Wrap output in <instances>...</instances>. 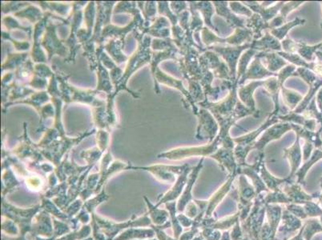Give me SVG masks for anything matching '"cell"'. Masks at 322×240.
I'll use <instances>...</instances> for the list:
<instances>
[{"mask_svg":"<svg viewBox=\"0 0 322 240\" xmlns=\"http://www.w3.org/2000/svg\"><path fill=\"white\" fill-rule=\"evenodd\" d=\"M264 80H260V81H252L248 84L238 87V98L245 107L254 111L256 118H258L260 116V111L256 107L254 92L259 87H264Z\"/></svg>","mask_w":322,"mask_h":240,"instance_id":"9","label":"cell"},{"mask_svg":"<svg viewBox=\"0 0 322 240\" xmlns=\"http://www.w3.org/2000/svg\"><path fill=\"white\" fill-rule=\"evenodd\" d=\"M155 231L152 229H131L123 232L120 236L112 240H131L135 239L152 238L155 236Z\"/></svg>","mask_w":322,"mask_h":240,"instance_id":"38","label":"cell"},{"mask_svg":"<svg viewBox=\"0 0 322 240\" xmlns=\"http://www.w3.org/2000/svg\"><path fill=\"white\" fill-rule=\"evenodd\" d=\"M204 157L200 160V162L195 166L194 168L192 169L191 172L189 174L188 182H187L186 187H185L184 193H183L181 198L179 200L177 203V211L182 212L185 210V207L192 200V188L195 183V181L197 180L198 175L200 173V170L203 167V161Z\"/></svg>","mask_w":322,"mask_h":240,"instance_id":"18","label":"cell"},{"mask_svg":"<svg viewBox=\"0 0 322 240\" xmlns=\"http://www.w3.org/2000/svg\"></svg>","mask_w":322,"mask_h":240,"instance_id":"64","label":"cell"},{"mask_svg":"<svg viewBox=\"0 0 322 240\" xmlns=\"http://www.w3.org/2000/svg\"><path fill=\"white\" fill-rule=\"evenodd\" d=\"M264 200L265 204H271V203H276V202H282V203L290 202L289 197L280 189L276 191H272L271 193L268 194Z\"/></svg>","mask_w":322,"mask_h":240,"instance_id":"43","label":"cell"},{"mask_svg":"<svg viewBox=\"0 0 322 240\" xmlns=\"http://www.w3.org/2000/svg\"><path fill=\"white\" fill-rule=\"evenodd\" d=\"M304 2L303 1H291V2H285L283 5L281 9H280V15L285 21H286L287 17L290 12L297 9L298 7H300L301 5H302Z\"/></svg>","mask_w":322,"mask_h":240,"instance_id":"45","label":"cell"},{"mask_svg":"<svg viewBox=\"0 0 322 240\" xmlns=\"http://www.w3.org/2000/svg\"><path fill=\"white\" fill-rule=\"evenodd\" d=\"M236 176H237L236 172L233 174V175H229V178L227 180L226 182L221 186L220 189L218 190L214 194L211 200H209L206 211H205V216H206V217H210L211 216L213 211L215 209V207L217 206L218 203L220 202V201L226 196L227 193L230 191L233 182H234V179H235Z\"/></svg>","mask_w":322,"mask_h":240,"instance_id":"23","label":"cell"},{"mask_svg":"<svg viewBox=\"0 0 322 240\" xmlns=\"http://www.w3.org/2000/svg\"><path fill=\"white\" fill-rule=\"evenodd\" d=\"M153 76L155 81L156 80V82H160L162 84L173 87V88L177 89L178 91H180L185 97L187 104L191 107L192 111L193 112L194 115L195 116L197 115L198 111H199L197 105L195 104L192 98L189 90H187L184 84H183L182 80H177V79L168 76L167 74L164 73L162 71H160L159 68L156 70L155 73L153 74Z\"/></svg>","mask_w":322,"mask_h":240,"instance_id":"7","label":"cell"},{"mask_svg":"<svg viewBox=\"0 0 322 240\" xmlns=\"http://www.w3.org/2000/svg\"><path fill=\"white\" fill-rule=\"evenodd\" d=\"M256 57L260 58L261 60H265L264 66L266 67L267 69L271 71L273 73L279 72L280 70L286 67V60L283 59L280 55H278V52H258Z\"/></svg>","mask_w":322,"mask_h":240,"instance_id":"24","label":"cell"},{"mask_svg":"<svg viewBox=\"0 0 322 240\" xmlns=\"http://www.w3.org/2000/svg\"><path fill=\"white\" fill-rule=\"evenodd\" d=\"M278 119L280 122H287L299 125L301 127H304L310 131H315L317 121L316 120H309L305 118L302 114H298L289 111L286 115H278Z\"/></svg>","mask_w":322,"mask_h":240,"instance_id":"27","label":"cell"},{"mask_svg":"<svg viewBox=\"0 0 322 240\" xmlns=\"http://www.w3.org/2000/svg\"><path fill=\"white\" fill-rule=\"evenodd\" d=\"M254 40V34L249 28H236L234 33L227 38L220 40V45H228L232 47H239L247 43H251Z\"/></svg>","mask_w":322,"mask_h":240,"instance_id":"20","label":"cell"},{"mask_svg":"<svg viewBox=\"0 0 322 240\" xmlns=\"http://www.w3.org/2000/svg\"><path fill=\"white\" fill-rule=\"evenodd\" d=\"M317 102H318V107L321 113L322 114V88L319 91L317 96Z\"/></svg>","mask_w":322,"mask_h":240,"instance_id":"58","label":"cell"},{"mask_svg":"<svg viewBox=\"0 0 322 240\" xmlns=\"http://www.w3.org/2000/svg\"><path fill=\"white\" fill-rule=\"evenodd\" d=\"M260 177L262 179L264 184L266 185L267 188L272 191H276L279 190V186L286 182H293V180L288 177L286 179L276 178L272 176L270 172L267 170L264 162H263L260 167Z\"/></svg>","mask_w":322,"mask_h":240,"instance_id":"30","label":"cell"},{"mask_svg":"<svg viewBox=\"0 0 322 240\" xmlns=\"http://www.w3.org/2000/svg\"><path fill=\"white\" fill-rule=\"evenodd\" d=\"M313 144L311 142H304V147H303V160L306 162L310 156L312 151H313Z\"/></svg>","mask_w":322,"mask_h":240,"instance_id":"55","label":"cell"},{"mask_svg":"<svg viewBox=\"0 0 322 240\" xmlns=\"http://www.w3.org/2000/svg\"><path fill=\"white\" fill-rule=\"evenodd\" d=\"M322 42L314 46H308L304 42H298L296 54H298L301 58L306 60L307 62H313L317 51H319L322 47Z\"/></svg>","mask_w":322,"mask_h":240,"instance_id":"39","label":"cell"},{"mask_svg":"<svg viewBox=\"0 0 322 240\" xmlns=\"http://www.w3.org/2000/svg\"><path fill=\"white\" fill-rule=\"evenodd\" d=\"M107 198H108V197L105 195V191H103L99 196H96V197L92 199V200L87 201V202L85 203V207H84V208H85V210H87L88 212H91V213L93 214L94 210L96 209L97 205L100 204V202H102L103 201H105V200H107Z\"/></svg>","mask_w":322,"mask_h":240,"instance_id":"46","label":"cell"},{"mask_svg":"<svg viewBox=\"0 0 322 240\" xmlns=\"http://www.w3.org/2000/svg\"><path fill=\"white\" fill-rule=\"evenodd\" d=\"M284 22H285V20L280 15H278V16H276L275 18L273 19L271 21H269V30L276 29V28L280 27L284 24Z\"/></svg>","mask_w":322,"mask_h":240,"instance_id":"52","label":"cell"},{"mask_svg":"<svg viewBox=\"0 0 322 240\" xmlns=\"http://www.w3.org/2000/svg\"><path fill=\"white\" fill-rule=\"evenodd\" d=\"M77 220H80V222H83V223H87L88 222L89 220H90V217H89L88 211L87 210H85V208L81 211L79 216H77Z\"/></svg>","mask_w":322,"mask_h":240,"instance_id":"57","label":"cell"},{"mask_svg":"<svg viewBox=\"0 0 322 240\" xmlns=\"http://www.w3.org/2000/svg\"><path fill=\"white\" fill-rule=\"evenodd\" d=\"M229 7L233 12L236 16H247L248 18H250L254 12L249 9V7H246L245 5L243 4L242 2H229Z\"/></svg>","mask_w":322,"mask_h":240,"instance_id":"44","label":"cell"},{"mask_svg":"<svg viewBox=\"0 0 322 240\" xmlns=\"http://www.w3.org/2000/svg\"><path fill=\"white\" fill-rule=\"evenodd\" d=\"M195 116L198 119L195 138L199 140H207L208 143H210L215 140L220 131L217 121L213 114L205 108L199 109Z\"/></svg>","mask_w":322,"mask_h":240,"instance_id":"5","label":"cell"},{"mask_svg":"<svg viewBox=\"0 0 322 240\" xmlns=\"http://www.w3.org/2000/svg\"><path fill=\"white\" fill-rule=\"evenodd\" d=\"M35 236L41 235V236L52 237L53 236L54 228L51 225V219L47 211H43L36 217V222L32 226Z\"/></svg>","mask_w":322,"mask_h":240,"instance_id":"26","label":"cell"},{"mask_svg":"<svg viewBox=\"0 0 322 240\" xmlns=\"http://www.w3.org/2000/svg\"><path fill=\"white\" fill-rule=\"evenodd\" d=\"M283 224L278 230V237H282V240L287 239L291 234L294 233L297 230L301 227V222L298 217L292 215L288 210L283 212Z\"/></svg>","mask_w":322,"mask_h":240,"instance_id":"22","label":"cell"},{"mask_svg":"<svg viewBox=\"0 0 322 240\" xmlns=\"http://www.w3.org/2000/svg\"><path fill=\"white\" fill-rule=\"evenodd\" d=\"M210 158L216 160L222 170H226L229 175H233L236 172L237 163L234 156V149L229 147L220 146L219 149L215 151Z\"/></svg>","mask_w":322,"mask_h":240,"instance_id":"12","label":"cell"},{"mask_svg":"<svg viewBox=\"0 0 322 240\" xmlns=\"http://www.w3.org/2000/svg\"><path fill=\"white\" fill-rule=\"evenodd\" d=\"M239 201V209L242 207L253 205L252 200L257 195V191L253 185L250 184L244 175H240L239 177V191L237 193Z\"/></svg>","mask_w":322,"mask_h":240,"instance_id":"21","label":"cell"},{"mask_svg":"<svg viewBox=\"0 0 322 240\" xmlns=\"http://www.w3.org/2000/svg\"><path fill=\"white\" fill-rule=\"evenodd\" d=\"M239 221L236 222V223L234 225V229L232 230L231 234H230L231 240H241L243 239L242 230L240 228Z\"/></svg>","mask_w":322,"mask_h":240,"instance_id":"51","label":"cell"},{"mask_svg":"<svg viewBox=\"0 0 322 240\" xmlns=\"http://www.w3.org/2000/svg\"><path fill=\"white\" fill-rule=\"evenodd\" d=\"M81 205H82V202L81 200H77L76 202L71 203L70 207H67V216H71L74 214H76L77 211L80 210V207H81Z\"/></svg>","mask_w":322,"mask_h":240,"instance_id":"54","label":"cell"},{"mask_svg":"<svg viewBox=\"0 0 322 240\" xmlns=\"http://www.w3.org/2000/svg\"><path fill=\"white\" fill-rule=\"evenodd\" d=\"M280 122V120L278 119V116H273L271 114H269V117L267 118L266 121L263 124L260 125V127H258V129L254 130V131L249 132V133L246 134L244 136H240L237 138H234V142H235V144L240 145V146H252L253 147L254 142H256V140H257L258 136H260V134L264 132L265 130L268 129L269 127H271L273 125Z\"/></svg>","mask_w":322,"mask_h":240,"instance_id":"13","label":"cell"},{"mask_svg":"<svg viewBox=\"0 0 322 240\" xmlns=\"http://www.w3.org/2000/svg\"><path fill=\"white\" fill-rule=\"evenodd\" d=\"M305 23V20L301 18H296L292 20L290 22L284 23L283 26L276 29L270 30V34L272 36H274L276 39H278L279 41H282L285 39L287 35L289 33L290 30L293 29V27H297V26H300V25H304Z\"/></svg>","mask_w":322,"mask_h":240,"instance_id":"37","label":"cell"},{"mask_svg":"<svg viewBox=\"0 0 322 240\" xmlns=\"http://www.w3.org/2000/svg\"><path fill=\"white\" fill-rule=\"evenodd\" d=\"M165 205H166L168 210H169V214H170L169 216H171V222L172 227H173L174 236H175L176 240H178L180 238L181 232H182V227H181V225L178 221L177 216H176V202H166Z\"/></svg>","mask_w":322,"mask_h":240,"instance_id":"41","label":"cell"},{"mask_svg":"<svg viewBox=\"0 0 322 240\" xmlns=\"http://www.w3.org/2000/svg\"><path fill=\"white\" fill-rule=\"evenodd\" d=\"M321 27H322V24H321Z\"/></svg>","mask_w":322,"mask_h":240,"instance_id":"63","label":"cell"},{"mask_svg":"<svg viewBox=\"0 0 322 240\" xmlns=\"http://www.w3.org/2000/svg\"><path fill=\"white\" fill-rule=\"evenodd\" d=\"M288 197H289L290 202L293 203H302L305 202L308 200H310L308 195L304 194V191L301 190L298 183L293 182H286L284 185V191H283Z\"/></svg>","mask_w":322,"mask_h":240,"instance_id":"32","label":"cell"},{"mask_svg":"<svg viewBox=\"0 0 322 240\" xmlns=\"http://www.w3.org/2000/svg\"><path fill=\"white\" fill-rule=\"evenodd\" d=\"M189 7H193L194 9L199 11L200 16H202L203 20L205 22V27H209V29L214 31L216 35L219 36V31L217 27H215V25L213 22V16L215 13V7H214L213 2L209 1H200V2H193V1H189L188 2Z\"/></svg>","mask_w":322,"mask_h":240,"instance_id":"16","label":"cell"},{"mask_svg":"<svg viewBox=\"0 0 322 240\" xmlns=\"http://www.w3.org/2000/svg\"><path fill=\"white\" fill-rule=\"evenodd\" d=\"M258 53V51L256 50L249 49L243 52L242 55L240 56V60L238 61L237 64V71H236V82H239V80L242 78L244 74L246 72L249 64L251 63V60L253 58H255L257 54Z\"/></svg>","mask_w":322,"mask_h":240,"instance_id":"34","label":"cell"},{"mask_svg":"<svg viewBox=\"0 0 322 240\" xmlns=\"http://www.w3.org/2000/svg\"><path fill=\"white\" fill-rule=\"evenodd\" d=\"M289 240H303L302 231H301L300 233L298 234V236H296L295 237H293V239Z\"/></svg>","mask_w":322,"mask_h":240,"instance_id":"60","label":"cell"},{"mask_svg":"<svg viewBox=\"0 0 322 240\" xmlns=\"http://www.w3.org/2000/svg\"><path fill=\"white\" fill-rule=\"evenodd\" d=\"M301 139L296 136V140L291 147H288L284 150L283 156L284 158L288 159L290 167H291V173L289 175V178L293 180L295 176L296 173L298 172L300 167L301 163L302 161L303 155L300 143Z\"/></svg>","mask_w":322,"mask_h":240,"instance_id":"15","label":"cell"},{"mask_svg":"<svg viewBox=\"0 0 322 240\" xmlns=\"http://www.w3.org/2000/svg\"><path fill=\"white\" fill-rule=\"evenodd\" d=\"M237 89V82H236L224 100L219 102H211L205 99L197 104L200 106V108L209 110L215 117L220 127L218 135L222 140V145L225 147H233L235 144L234 139L229 135V131L237 120L249 116H254L256 118L254 111L240 102L238 98Z\"/></svg>","mask_w":322,"mask_h":240,"instance_id":"1","label":"cell"},{"mask_svg":"<svg viewBox=\"0 0 322 240\" xmlns=\"http://www.w3.org/2000/svg\"><path fill=\"white\" fill-rule=\"evenodd\" d=\"M264 91L267 95L272 99L274 104V110L272 112L273 116H278L280 112V104H279V94H280V87L278 81L277 76L270 77L264 80Z\"/></svg>","mask_w":322,"mask_h":240,"instance_id":"25","label":"cell"},{"mask_svg":"<svg viewBox=\"0 0 322 240\" xmlns=\"http://www.w3.org/2000/svg\"><path fill=\"white\" fill-rule=\"evenodd\" d=\"M278 76V73H273L267 69L264 66L261 59L256 57L249 64L246 72L244 74L242 78L239 80L237 82L238 87L243 86L248 80H254V81H260L265 78H270Z\"/></svg>","mask_w":322,"mask_h":240,"instance_id":"8","label":"cell"},{"mask_svg":"<svg viewBox=\"0 0 322 240\" xmlns=\"http://www.w3.org/2000/svg\"><path fill=\"white\" fill-rule=\"evenodd\" d=\"M202 236L205 240H220L221 233L218 230L207 227L203 229Z\"/></svg>","mask_w":322,"mask_h":240,"instance_id":"48","label":"cell"},{"mask_svg":"<svg viewBox=\"0 0 322 240\" xmlns=\"http://www.w3.org/2000/svg\"><path fill=\"white\" fill-rule=\"evenodd\" d=\"M280 91L282 94L283 102L291 111H294L302 101L303 96L298 91L288 89L284 86L280 87Z\"/></svg>","mask_w":322,"mask_h":240,"instance_id":"33","label":"cell"},{"mask_svg":"<svg viewBox=\"0 0 322 240\" xmlns=\"http://www.w3.org/2000/svg\"><path fill=\"white\" fill-rule=\"evenodd\" d=\"M192 168L189 167V165L186 167V169L183 171L180 176H178L176 183H175L173 187H172V189L168 191L165 196L161 197V199L159 200V202L156 204V207H158L159 205L162 204V203H165V202H172V201L176 200L180 196V194L185 188V185L187 184L189 174H190Z\"/></svg>","mask_w":322,"mask_h":240,"instance_id":"19","label":"cell"},{"mask_svg":"<svg viewBox=\"0 0 322 240\" xmlns=\"http://www.w3.org/2000/svg\"><path fill=\"white\" fill-rule=\"evenodd\" d=\"M94 240V239L89 238V239H86V240Z\"/></svg>","mask_w":322,"mask_h":240,"instance_id":"62","label":"cell"},{"mask_svg":"<svg viewBox=\"0 0 322 240\" xmlns=\"http://www.w3.org/2000/svg\"><path fill=\"white\" fill-rule=\"evenodd\" d=\"M170 8H171L172 11V12H173L176 16L180 15V14L182 13L184 11L189 10L188 2H183V1L182 2L178 1V2H170Z\"/></svg>","mask_w":322,"mask_h":240,"instance_id":"47","label":"cell"},{"mask_svg":"<svg viewBox=\"0 0 322 240\" xmlns=\"http://www.w3.org/2000/svg\"><path fill=\"white\" fill-rule=\"evenodd\" d=\"M251 43H247L239 47H232L228 45H214L212 47H206L205 50H210L217 54L222 59L230 70L232 80L234 82L236 81V71H237L238 61L243 52L249 49Z\"/></svg>","mask_w":322,"mask_h":240,"instance_id":"3","label":"cell"},{"mask_svg":"<svg viewBox=\"0 0 322 240\" xmlns=\"http://www.w3.org/2000/svg\"><path fill=\"white\" fill-rule=\"evenodd\" d=\"M2 228L3 231H6L7 233L11 234V235H17L18 234L17 227L15 226V223L10 221V220L2 222Z\"/></svg>","mask_w":322,"mask_h":240,"instance_id":"50","label":"cell"},{"mask_svg":"<svg viewBox=\"0 0 322 240\" xmlns=\"http://www.w3.org/2000/svg\"><path fill=\"white\" fill-rule=\"evenodd\" d=\"M199 213L200 212L198 211L197 207L195 206V203L193 202H189L186 208V216L189 218H195Z\"/></svg>","mask_w":322,"mask_h":240,"instance_id":"53","label":"cell"},{"mask_svg":"<svg viewBox=\"0 0 322 240\" xmlns=\"http://www.w3.org/2000/svg\"><path fill=\"white\" fill-rule=\"evenodd\" d=\"M189 11L191 14L190 17V29L192 32L193 33V38L195 42L197 43L200 47H203L202 41L200 38V32L204 28V20L202 16H200V12L194 9L193 7H189Z\"/></svg>","mask_w":322,"mask_h":240,"instance_id":"31","label":"cell"},{"mask_svg":"<svg viewBox=\"0 0 322 240\" xmlns=\"http://www.w3.org/2000/svg\"><path fill=\"white\" fill-rule=\"evenodd\" d=\"M220 240H231V238H230V234H229L228 231H225V232L223 233V236H221Z\"/></svg>","mask_w":322,"mask_h":240,"instance_id":"59","label":"cell"},{"mask_svg":"<svg viewBox=\"0 0 322 240\" xmlns=\"http://www.w3.org/2000/svg\"><path fill=\"white\" fill-rule=\"evenodd\" d=\"M189 82V91L191 97L197 105L199 102H203L205 100V93L200 82L193 80H187Z\"/></svg>","mask_w":322,"mask_h":240,"instance_id":"40","label":"cell"},{"mask_svg":"<svg viewBox=\"0 0 322 240\" xmlns=\"http://www.w3.org/2000/svg\"><path fill=\"white\" fill-rule=\"evenodd\" d=\"M250 240V239H249V237H248V236H246L245 238H243L242 240Z\"/></svg>","mask_w":322,"mask_h":240,"instance_id":"61","label":"cell"},{"mask_svg":"<svg viewBox=\"0 0 322 240\" xmlns=\"http://www.w3.org/2000/svg\"><path fill=\"white\" fill-rule=\"evenodd\" d=\"M281 207L278 205L266 204L265 212L268 217V223L275 236L277 235V230L281 218Z\"/></svg>","mask_w":322,"mask_h":240,"instance_id":"36","label":"cell"},{"mask_svg":"<svg viewBox=\"0 0 322 240\" xmlns=\"http://www.w3.org/2000/svg\"><path fill=\"white\" fill-rule=\"evenodd\" d=\"M287 210L298 218L304 219L306 217V214L304 213L302 207L297 204L287 205Z\"/></svg>","mask_w":322,"mask_h":240,"instance_id":"49","label":"cell"},{"mask_svg":"<svg viewBox=\"0 0 322 240\" xmlns=\"http://www.w3.org/2000/svg\"><path fill=\"white\" fill-rule=\"evenodd\" d=\"M245 26L254 34V40L262 38L263 31L269 30V22L264 21L262 17L257 13H254L250 18L247 19Z\"/></svg>","mask_w":322,"mask_h":240,"instance_id":"28","label":"cell"},{"mask_svg":"<svg viewBox=\"0 0 322 240\" xmlns=\"http://www.w3.org/2000/svg\"><path fill=\"white\" fill-rule=\"evenodd\" d=\"M177 220L179 222H180V224L183 226V227H189L193 224V221H192L188 216H185V215H181V214L178 215Z\"/></svg>","mask_w":322,"mask_h":240,"instance_id":"56","label":"cell"},{"mask_svg":"<svg viewBox=\"0 0 322 240\" xmlns=\"http://www.w3.org/2000/svg\"><path fill=\"white\" fill-rule=\"evenodd\" d=\"M145 200L146 201L148 207H149V218H150L151 221H152L154 224L157 226V227L165 225L168 222L169 214L167 211L157 209V207L151 204L150 201H149V200L145 196Z\"/></svg>","mask_w":322,"mask_h":240,"instance_id":"35","label":"cell"},{"mask_svg":"<svg viewBox=\"0 0 322 240\" xmlns=\"http://www.w3.org/2000/svg\"><path fill=\"white\" fill-rule=\"evenodd\" d=\"M285 2L280 1L277 2L274 6L269 7H264L261 6L260 2L257 1H246L242 2L243 4L245 5L246 7H249L254 13L258 14L262 17L263 20L266 22L271 21L273 19L275 18L280 13V9Z\"/></svg>","mask_w":322,"mask_h":240,"instance_id":"17","label":"cell"},{"mask_svg":"<svg viewBox=\"0 0 322 240\" xmlns=\"http://www.w3.org/2000/svg\"><path fill=\"white\" fill-rule=\"evenodd\" d=\"M189 164L182 166H169V165H155L149 167H144L141 169H146L153 174L155 177L161 182L172 183L176 180V176H180L183 171L186 169Z\"/></svg>","mask_w":322,"mask_h":240,"instance_id":"10","label":"cell"},{"mask_svg":"<svg viewBox=\"0 0 322 240\" xmlns=\"http://www.w3.org/2000/svg\"><path fill=\"white\" fill-rule=\"evenodd\" d=\"M292 130L290 122H281L276 123L264 131L260 139L254 142L253 149L258 150V154L264 153L267 144L274 140H280L284 134Z\"/></svg>","mask_w":322,"mask_h":240,"instance_id":"6","label":"cell"},{"mask_svg":"<svg viewBox=\"0 0 322 240\" xmlns=\"http://www.w3.org/2000/svg\"><path fill=\"white\" fill-rule=\"evenodd\" d=\"M291 123V122H290ZM292 130L295 131L296 136L300 139H303L305 142H309L315 145L316 147H322V141L320 139V134L322 131V127L319 131H313L301 127L299 125L291 123Z\"/></svg>","mask_w":322,"mask_h":240,"instance_id":"29","label":"cell"},{"mask_svg":"<svg viewBox=\"0 0 322 240\" xmlns=\"http://www.w3.org/2000/svg\"><path fill=\"white\" fill-rule=\"evenodd\" d=\"M250 48L256 50L258 52L282 51L281 42L272 36L270 32L268 31H264L262 38H260V40H253Z\"/></svg>","mask_w":322,"mask_h":240,"instance_id":"14","label":"cell"},{"mask_svg":"<svg viewBox=\"0 0 322 240\" xmlns=\"http://www.w3.org/2000/svg\"><path fill=\"white\" fill-rule=\"evenodd\" d=\"M158 10L159 13L162 16L168 18L171 22L172 27L178 25V17L172 12L170 8V4L169 2H158Z\"/></svg>","mask_w":322,"mask_h":240,"instance_id":"42","label":"cell"},{"mask_svg":"<svg viewBox=\"0 0 322 240\" xmlns=\"http://www.w3.org/2000/svg\"><path fill=\"white\" fill-rule=\"evenodd\" d=\"M213 4L215 7V13L218 16L222 17L226 21L227 24L236 28H245L246 20L240 18L230 10L229 7V2L226 1H214Z\"/></svg>","mask_w":322,"mask_h":240,"instance_id":"11","label":"cell"},{"mask_svg":"<svg viewBox=\"0 0 322 240\" xmlns=\"http://www.w3.org/2000/svg\"><path fill=\"white\" fill-rule=\"evenodd\" d=\"M222 146V141L220 136H217L210 143L199 146V147H179L176 149L166 151L158 156V158H165L170 160H180L190 158L192 156H210L214 155L219 147Z\"/></svg>","mask_w":322,"mask_h":240,"instance_id":"2","label":"cell"},{"mask_svg":"<svg viewBox=\"0 0 322 240\" xmlns=\"http://www.w3.org/2000/svg\"><path fill=\"white\" fill-rule=\"evenodd\" d=\"M199 62L200 67L211 71L214 78L219 79L221 81L226 80L234 82L226 62L214 51L205 50L199 57Z\"/></svg>","mask_w":322,"mask_h":240,"instance_id":"4","label":"cell"}]
</instances>
